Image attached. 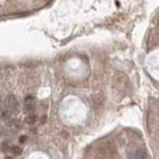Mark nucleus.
Instances as JSON below:
<instances>
[{"label":"nucleus","mask_w":159,"mask_h":159,"mask_svg":"<svg viewBox=\"0 0 159 159\" xmlns=\"http://www.w3.org/2000/svg\"><path fill=\"white\" fill-rule=\"evenodd\" d=\"M6 107L10 111H16L19 108V101L13 94H9L6 97Z\"/></svg>","instance_id":"obj_1"},{"label":"nucleus","mask_w":159,"mask_h":159,"mask_svg":"<svg viewBox=\"0 0 159 159\" xmlns=\"http://www.w3.org/2000/svg\"><path fill=\"white\" fill-rule=\"evenodd\" d=\"M36 110V102H34V98L32 95H28L26 99H25V111L27 114H32Z\"/></svg>","instance_id":"obj_2"},{"label":"nucleus","mask_w":159,"mask_h":159,"mask_svg":"<svg viewBox=\"0 0 159 159\" xmlns=\"http://www.w3.org/2000/svg\"><path fill=\"white\" fill-rule=\"evenodd\" d=\"M129 159H147V153H146V151H143V149H140V151H137L136 153L131 154Z\"/></svg>","instance_id":"obj_3"},{"label":"nucleus","mask_w":159,"mask_h":159,"mask_svg":"<svg viewBox=\"0 0 159 159\" xmlns=\"http://www.w3.org/2000/svg\"><path fill=\"white\" fill-rule=\"evenodd\" d=\"M36 121H37V115L33 114V113H32V114H28L25 119V122L27 125H33Z\"/></svg>","instance_id":"obj_4"},{"label":"nucleus","mask_w":159,"mask_h":159,"mask_svg":"<svg viewBox=\"0 0 159 159\" xmlns=\"http://www.w3.org/2000/svg\"><path fill=\"white\" fill-rule=\"evenodd\" d=\"M11 152L15 154V156H20V154L22 153V148L20 146H12L11 147Z\"/></svg>","instance_id":"obj_5"},{"label":"nucleus","mask_w":159,"mask_h":159,"mask_svg":"<svg viewBox=\"0 0 159 159\" xmlns=\"http://www.w3.org/2000/svg\"><path fill=\"white\" fill-rule=\"evenodd\" d=\"M9 117H10V113H9V110L1 111V119L3 120H9Z\"/></svg>","instance_id":"obj_6"},{"label":"nucleus","mask_w":159,"mask_h":159,"mask_svg":"<svg viewBox=\"0 0 159 159\" xmlns=\"http://www.w3.org/2000/svg\"><path fill=\"white\" fill-rule=\"evenodd\" d=\"M1 151L3 152H7L9 151V143L7 142H3V144H1Z\"/></svg>","instance_id":"obj_7"},{"label":"nucleus","mask_w":159,"mask_h":159,"mask_svg":"<svg viewBox=\"0 0 159 159\" xmlns=\"http://www.w3.org/2000/svg\"><path fill=\"white\" fill-rule=\"evenodd\" d=\"M26 141H27V137H26V136H21V137H20V143H25Z\"/></svg>","instance_id":"obj_8"},{"label":"nucleus","mask_w":159,"mask_h":159,"mask_svg":"<svg viewBox=\"0 0 159 159\" xmlns=\"http://www.w3.org/2000/svg\"><path fill=\"white\" fill-rule=\"evenodd\" d=\"M5 159H12V158H11V157H7V158H5Z\"/></svg>","instance_id":"obj_9"},{"label":"nucleus","mask_w":159,"mask_h":159,"mask_svg":"<svg viewBox=\"0 0 159 159\" xmlns=\"http://www.w3.org/2000/svg\"><path fill=\"white\" fill-rule=\"evenodd\" d=\"M0 105H1V97H0Z\"/></svg>","instance_id":"obj_10"}]
</instances>
